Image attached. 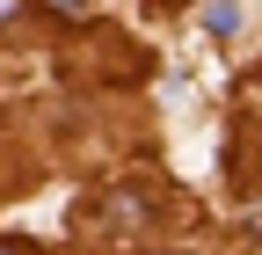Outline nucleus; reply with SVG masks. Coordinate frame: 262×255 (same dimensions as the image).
<instances>
[{"mask_svg": "<svg viewBox=\"0 0 262 255\" xmlns=\"http://www.w3.org/2000/svg\"><path fill=\"white\" fill-rule=\"evenodd\" d=\"M0 255H29V248H22V241H0Z\"/></svg>", "mask_w": 262, "mask_h": 255, "instance_id": "nucleus-5", "label": "nucleus"}, {"mask_svg": "<svg viewBox=\"0 0 262 255\" xmlns=\"http://www.w3.org/2000/svg\"><path fill=\"white\" fill-rule=\"evenodd\" d=\"M248 233H262V204H255V211H248Z\"/></svg>", "mask_w": 262, "mask_h": 255, "instance_id": "nucleus-4", "label": "nucleus"}, {"mask_svg": "<svg viewBox=\"0 0 262 255\" xmlns=\"http://www.w3.org/2000/svg\"><path fill=\"white\" fill-rule=\"evenodd\" d=\"M22 8H29V0H0V29H8V22H15Z\"/></svg>", "mask_w": 262, "mask_h": 255, "instance_id": "nucleus-3", "label": "nucleus"}, {"mask_svg": "<svg viewBox=\"0 0 262 255\" xmlns=\"http://www.w3.org/2000/svg\"><path fill=\"white\" fill-rule=\"evenodd\" d=\"M241 15H248L241 0H211V8H204V37H219V44H233V37H241Z\"/></svg>", "mask_w": 262, "mask_h": 255, "instance_id": "nucleus-1", "label": "nucleus"}, {"mask_svg": "<svg viewBox=\"0 0 262 255\" xmlns=\"http://www.w3.org/2000/svg\"><path fill=\"white\" fill-rule=\"evenodd\" d=\"M51 8H58L66 22H80V15H88V0H51Z\"/></svg>", "mask_w": 262, "mask_h": 255, "instance_id": "nucleus-2", "label": "nucleus"}]
</instances>
